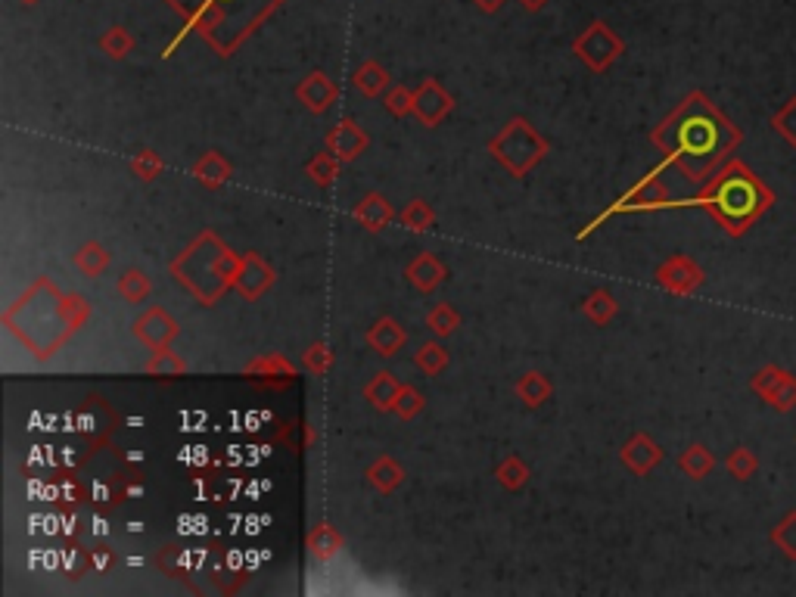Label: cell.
Here are the masks:
<instances>
[{
	"label": "cell",
	"mask_w": 796,
	"mask_h": 597,
	"mask_svg": "<svg viewBox=\"0 0 796 597\" xmlns=\"http://www.w3.org/2000/svg\"><path fill=\"white\" fill-rule=\"evenodd\" d=\"M579 50H582V56L591 66L604 69L607 63H613L616 56L622 53V41L610 32L604 22H594L585 32V38L579 41Z\"/></svg>",
	"instance_id": "obj_4"
},
{
	"label": "cell",
	"mask_w": 796,
	"mask_h": 597,
	"mask_svg": "<svg viewBox=\"0 0 796 597\" xmlns=\"http://www.w3.org/2000/svg\"><path fill=\"white\" fill-rule=\"evenodd\" d=\"M657 144L691 181H706L744 144V131L706 94L694 91L657 131Z\"/></svg>",
	"instance_id": "obj_1"
},
{
	"label": "cell",
	"mask_w": 796,
	"mask_h": 597,
	"mask_svg": "<svg viewBox=\"0 0 796 597\" xmlns=\"http://www.w3.org/2000/svg\"><path fill=\"white\" fill-rule=\"evenodd\" d=\"M25 4H35V0H25Z\"/></svg>",
	"instance_id": "obj_15"
},
{
	"label": "cell",
	"mask_w": 796,
	"mask_h": 597,
	"mask_svg": "<svg viewBox=\"0 0 796 597\" xmlns=\"http://www.w3.org/2000/svg\"><path fill=\"white\" fill-rule=\"evenodd\" d=\"M625 461H629V467H632V470H638V473H647L653 464L660 461V448L653 445L647 436H638V439L629 445V451H625Z\"/></svg>",
	"instance_id": "obj_8"
},
{
	"label": "cell",
	"mask_w": 796,
	"mask_h": 597,
	"mask_svg": "<svg viewBox=\"0 0 796 597\" xmlns=\"http://www.w3.org/2000/svg\"><path fill=\"white\" fill-rule=\"evenodd\" d=\"M697 203L706 212H713V218L725 227L728 237H747L753 231V224L772 212L775 190L744 159H728L709 178Z\"/></svg>",
	"instance_id": "obj_2"
},
{
	"label": "cell",
	"mask_w": 796,
	"mask_h": 597,
	"mask_svg": "<svg viewBox=\"0 0 796 597\" xmlns=\"http://www.w3.org/2000/svg\"><path fill=\"white\" fill-rule=\"evenodd\" d=\"M476 4H479L482 10H486V13H495V10L504 4V0H476Z\"/></svg>",
	"instance_id": "obj_13"
},
{
	"label": "cell",
	"mask_w": 796,
	"mask_h": 597,
	"mask_svg": "<svg viewBox=\"0 0 796 597\" xmlns=\"http://www.w3.org/2000/svg\"><path fill=\"white\" fill-rule=\"evenodd\" d=\"M520 4H523L526 10H538V7H545L548 0H520Z\"/></svg>",
	"instance_id": "obj_14"
},
{
	"label": "cell",
	"mask_w": 796,
	"mask_h": 597,
	"mask_svg": "<svg viewBox=\"0 0 796 597\" xmlns=\"http://www.w3.org/2000/svg\"><path fill=\"white\" fill-rule=\"evenodd\" d=\"M775 551H781L784 560L796 563V510H787V514L772 526L769 532Z\"/></svg>",
	"instance_id": "obj_6"
},
{
	"label": "cell",
	"mask_w": 796,
	"mask_h": 597,
	"mask_svg": "<svg viewBox=\"0 0 796 597\" xmlns=\"http://www.w3.org/2000/svg\"><path fill=\"white\" fill-rule=\"evenodd\" d=\"M750 389L753 395H759L765 405L778 414H790L796 411V377L778 364H765L750 377Z\"/></svg>",
	"instance_id": "obj_3"
},
{
	"label": "cell",
	"mask_w": 796,
	"mask_h": 597,
	"mask_svg": "<svg viewBox=\"0 0 796 597\" xmlns=\"http://www.w3.org/2000/svg\"><path fill=\"white\" fill-rule=\"evenodd\" d=\"M103 47H106V50H109L112 56H122V53H125L128 47H131V38H128V35L122 32V28H112V32H109V35L103 38Z\"/></svg>",
	"instance_id": "obj_12"
},
{
	"label": "cell",
	"mask_w": 796,
	"mask_h": 597,
	"mask_svg": "<svg viewBox=\"0 0 796 597\" xmlns=\"http://www.w3.org/2000/svg\"><path fill=\"white\" fill-rule=\"evenodd\" d=\"M660 283L666 290H672V293H678V296H688V293H694L700 283H703V271H700V265L697 262H691V259H685V255H672V259L660 268Z\"/></svg>",
	"instance_id": "obj_5"
},
{
	"label": "cell",
	"mask_w": 796,
	"mask_h": 597,
	"mask_svg": "<svg viewBox=\"0 0 796 597\" xmlns=\"http://www.w3.org/2000/svg\"><path fill=\"white\" fill-rule=\"evenodd\" d=\"M725 467H728V473H731L734 479L747 482V479L756 476V470H759V458H756V454H753L747 445H737V448L728 454V458H725Z\"/></svg>",
	"instance_id": "obj_9"
},
{
	"label": "cell",
	"mask_w": 796,
	"mask_h": 597,
	"mask_svg": "<svg viewBox=\"0 0 796 597\" xmlns=\"http://www.w3.org/2000/svg\"><path fill=\"white\" fill-rule=\"evenodd\" d=\"M772 131L796 150V94L772 116Z\"/></svg>",
	"instance_id": "obj_11"
},
{
	"label": "cell",
	"mask_w": 796,
	"mask_h": 597,
	"mask_svg": "<svg viewBox=\"0 0 796 597\" xmlns=\"http://www.w3.org/2000/svg\"><path fill=\"white\" fill-rule=\"evenodd\" d=\"M224 4H240V0H209V4L199 10L190 22L196 28H203V32H209L212 38H218V32H224L221 22H224Z\"/></svg>",
	"instance_id": "obj_10"
},
{
	"label": "cell",
	"mask_w": 796,
	"mask_h": 597,
	"mask_svg": "<svg viewBox=\"0 0 796 597\" xmlns=\"http://www.w3.org/2000/svg\"><path fill=\"white\" fill-rule=\"evenodd\" d=\"M678 467L685 470L691 479H703L716 470V458H713V451H709L706 445L694 442L691 448H685V454L678 458Z\"/></svg>",
	"instance_id": "obj_7"
}]
</instances>
